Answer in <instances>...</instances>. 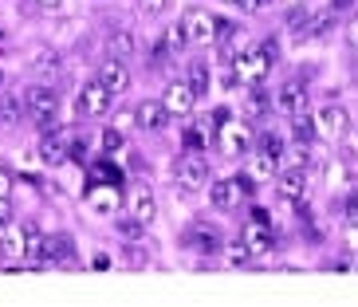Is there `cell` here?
Returning a JSON list of instances; mask_svg holds the SVG:
<instances>
[{
    "mask_svg": "<svg viewBox=\"0 0 358 307\" xmlns=\"http://www.w3.org/2000/svg\"><path fill=\"white\" fill-rule=\"evenodd\" d=\"M272 64H275V48L272 43H252V48H244L241 55H236V83H248V87H256V83H264L268 79V71H272Z\"/></svg>",
    "mask_w": 358,
    "mask_h": 307,
    "instance_id": "obj_1",
    "label": "cell"
},
{
    "mask_svg": "<svg viewBox=\"0 0 358 307\" xmlns=\"http://www.w3.org/2000/svg\"><path fill=\"white\" fill-rule=\"evenodd\" d=\"M24 110H28V115H32L43 130H52L55 110H59V99H55V91H52V87L36 83V87H28V95H24Z\"/></svg>",
    "mask_w": 358,
    "mask_h": 307,
    "instance_id": "obj_2",
    "label": "cell"
},
{
    "mask_svg": "<svg viewBox=\"0 0 358 307\" xmlns=\"http://www.w3.org/2000/svg\"><path fill=\"white\" fill-rule=\"evenodd\" d=\"M110 99H115V95H110V91H106V87L99 83V79H91V83H83V87H79L75 110H79L83 118H106V115H110V106H115Z\"/></svg>",
    "mask_w": 358,
    "mask_h": 307,
    "instance_id": "obj_3",
    "label": "cell"
},
{
    "mask_svg": "<svg viewBox=\"0 0 358 307\" xmlns=\"http://www.w3.org/2000/svg\"><path fill=\"white\" fill-rule=\"evenodd\" d=\"M347 127H350V118L347 110L338 103H327L315 110V134L319 138H331V142H338V138H347Z\"/></svg>",
    "mask_w": 358,
    "mask_h": 307,
    "instance_id": "obj_4",
    "label": "cell"
},
{
    "mask_svg": "<svg viewBox=\"0 0 358 307\" xmlns=\"http://www.w3.org/2000/svg\"><path fill=\"white\" fill-rule=\"evenodd\" d=\"M173 181H178L181 190H205V181H209V162L197 158V154H185V158L173 166Z\"/></svg>",
    "mask_w": 358,
    "mask_h": 307,
    "instance_id": "obj_5",
    "label": "cell"
},
{
    "mask_svg": "<svg viewBox=\"0 0 358 307\" xmlns=\"http://www.w3.org/2000/svg\"><path fill=\"white\" fill-rule=\"evenodd\" d=\"M193 103H197V95H193V87L185 79H173L166 87V95H162V106L169 110V118H185L193 110Z\"/></svg>",
    "mask_w": 358,
    "mask_h": 307,
    "instance_id": "obj_6",
    "label": "cell"
},
{
    "mask_svg": "<svg viewBox=\"0 0 358 307\" xmlns=\"http://www.w3.org/2000/svg\"><path fill=\"white\" fill-rule=\"evenodd\" d=\"M185 36H189V43H217V16H209L205 8H193L185 12Z\"/></svg>",
    "mask_w": 358,
    "mask_h": 307,
    "instance_id": "obj_7",
    "label": "cell"
},
{
    "mask_svg": "<svg viewBox=\"0 0 358 307\" xmlns=\"http://www.w3.org/2000/svg\"><path fill=\"white\" fill-rule=\"evenodd\" d=\"M134 118H138V130H142V134H158V130H166L169 110L162 106V99H142V103L134 106Z\"/></svg>",
    "mask_w": 358,
    "mask_h": 307,
    "instance_id": "obj_8",
    "label": "cell"
},
{
    "mask_svg": "<svg viewBox=\"0 0 358 307\" xmlns=\"http://www.w3.org/2000/svg\"><path fill=\"white\" fill-rule=\"evenodd\" d=\"M244 193H248V181H241V178H224V181H213L209 201H213V209L229 213V209H236V201H241Z\"/></svg>",
    "mask_w": 358,
    "mask_h": 307,
    "instance_id": "obj_9",
    "label": "cell"
},
{
    "mask_svg": "<svg viewBox=\"0 0 358 307\" xmlns=\"http://www.w3.org/2000/svg\"><path fill=\"white\" fill-rule=\"evenodd\" d=\"M217 146H221V154L236 158V154H244V150L252 146V134H248V127H241V122H229V118H224L221 130H217Z\"/></svg>",
    "mask_w": 358,
    "mask_h": 307,
    "instance_id": "obj_10",
    "label": "cell"
},
{
    "mask_svg": "<svg viewBox=\"0 0 358 307\" xmlns=\"http://www.w3.org/2000/svg\"><path fill=\"white\" fill-rule=\"evenodd\" d=\"M99 83H103L110 95H122V91H130V67H127V59L110 55V59L99 67Z\"/></svg>",
    "mask_w": 358,
    "mask_h": 307,
    "instance_id": "obj_11",
    "label": "cell"
},
{
    "mask_svg": "<svg viewBox=\"0 0 358 307\" xmlns=\"http://www.w3.org/2000/svg\"><path fill=\"white\" fill-rule=\"evenodd\" d=\"M64 158H67V130H43L40 166H64Z\"/></svg>",
    "mask_w": 358,
    "mask_h": 307,
    "instance_id": "obj_12",
    "label": "cell"
},
{
    "mask_svg": "<svg viewBox=\"0 0 358 307\" xmlns=\"http://www.w3.org/2000/svg\"><path fill=\"white\" fill-rule=\"evenodd\" d=\"M272 106L280 110V115H299V110H307V91L299 83H284L280 91H275V99H272Z\"/></svg>",
    "mask_w": 358,
    "mask_h": 307,
    "instance_id": "obj_13",
    "label": "cell"
},
{
    "mask_svg": "<svg viewBox=\"0 0 358 307\" xmlns=\"http://www.w3.org/2000/svg\"><path fill=\"white\" fill-rule=\"evenodd\" d=\"M275 181H280V193L287 201H299L307 193V170H295V166H280L275 170Z\"/></svg>",
    "mask_w": 358,
    "mask_h": 307,
    "instance_id": "obj_14",
    "label": "cell"
},
{
    "mask_svg": "<svg viewBox=\"0 0 358 307\" xmlns=\"http://www.w3.org/2000/svg\"><path fill=\"white\" fill-rule=\"evenodd\" d=\"M241 244L248 248V256H268L272 252V233H268V224H244V233H241Z\"/></svg>",
    "mask_w": 358,
    "mask_h": 307,
    "instance_id": "obj_15",
    "label": "cell"
},
{
    "mask_svg": "<svg viewBox=\"0 0 358 307\" xmlns=\"http://www.w3.org/2000/svg\"><path fill=\"white\" fill-rule=\"evenodd\" d=\"M154 213H158V201H154V193H150V185H134L130 190V217L142 224L154 221Z\"/></svg>",
    "mask_w": 358,
    "mask_h": 307,
    "instance_id": "obj_16",
    "label": "cell"
},
{
    "mask_svg": "<svg viewBox=\"0 0 358 307\" xmlns=\"http://www.w3.org/2000/svg\"><path fill=\"white\" fill-rule=\"evenodd\" d=\"M40 260H48V264H59V268H71V264H75L71 241H67V236H48V241H43V256H40Z\"/></svg>",
    "mask_w": 358,
    "mask_h": 307,
    "instance_id": "obj_17",
    "label": "cell"
},
{
    "mask_svg": "<svg viewBox=\"0 0 358 307\" xmlns=\"http://www.w3.org/2000/svg\"><path fill=\"white\" fill-rule=\"evenodd\" d=\"M87 205H91L99 217H110V213H118V190H115V185H91Z\"/></svg>",
    "mask_w": 358,
    "mask_h": 307,
    "instance_id": "obj_18",
    "label": "cell"
},
{
    "mask_svg": "<svg viewBox=\"0 0 358 307\" xmlns=\"http://www.w3.org/2000/svg\"><path fill=\"white\" fill-rule=\"evenodd\" d=\"M106 52H110V55H118V59H130V55L138 52L134 32H127V28H115V32L106 36Z\"/></svg>",
    "mask_w": 358,
    "mask_h": 307,
    "instance_id": "obj_19",
    "label": "cell"
},
{
    "mask_svg": "<svg viewBox=\"0 0 358 307\" xmlns=\"http://www.w3.org/2000/svg\"><path fill=\"white\" fill-rule=\"evenodd\" d=\"M275 170H280V150L256 146V154H252V173H256V178H275Z\"/></svg>",
    "mask_w": 358,
    "mask_h": 307,
    "instance_id": "obj_20",
    "label": "cell"
},
{
    "mask_svg": "<svg viewBox=\"0 0 358 307\" xmlns=\"http://www.w3.org/2000/svg\"><path fill=\"white\" fill-rule=\"evenodd\" d=\"M0 256L4 260H24V229H8L0 233Z\"/></svg>",
    "mask_w": 358,
    "mask_h": 307,
    "instance_id": "obj_21",
    "label": "cell"
},
{
    "mask_svg": "<svg viewBox=\"0 0 358 307\" xmlns=\"http://www.w3.org/2000/svg\"><path fill=\"white\" fill-rule=\"evenodd\" d=\"M331 32H335V16H331V12H323V16H311V20H307L303 40L323 43V40H331Z\"/></svg>",
    "mask_w": 358,
    "mask_h": 307,
    "instance_id": "obj_22",
    "label": "cell"
},
{
    "mask_svg": "<svg viewBox=\"0 0 358 307\" xmlns=\"http://www.w3.org/2000/svg\"><path fill=\"white\" fill-rule=\"evenodd\" d=\"M189 244L197 248V252H205V256L221 248V241H217V233H213V224H197V229L189 233Z\"/></svg>",
    "mask_w": 358,
    "mask_h": 307,
    "instance_id": "obj_23",
    "label": "cell"
},
{
    "mask_svg": "<svg viewBox=\"0 0 358 307\" xmlns=\"http://www.w3.org/2000/svg\"><path fill=\"white\" fill-rule=\"evenodd\" d=\"M43 256V233L40 224H24V260H40Z\"/></svg>",
    "mask_w": 358,
    "mask_h": 307,
    "instance_id": "obj_24",
    "label": "cell"
},
{
    "mask_svg": "<svg viewBox=\"0 0 358 307\" xmlns=\"http://www.w3.org/2000/svg\"><path fill=\"white\" fill-rule=\"evenodd\" d=\"M292 134H295V142H311L315 138V118L307 115V110L292 115Z\"/></svg>",
    "mask_w": 358,
    "mask_h": 307,
    "instance_id": "obj_25",
    "label": "cell"
},
{
    "mask_svg": "<svg viewBox=\"0 0 358 307\" xmlns=\"http://www.w3.org/2000/svg\"><path fill=\"white\" fill-rule=\"evenodd\" d=\"M284 166H295V170H311V150L307 142H295L292 150L284 154Z\"/></svg>",
    "mask_w": 358,
    "mask_h": 307,
    "instance_id": "obj_26",
    "label": "cell"
},
{
    "mask_svg": "<svg viewBox=\"0 0 358 307\" xmlns=\"http://www.w3.org/2000/svg\"><path fill=\"white\" fill-rule=\"evenodd\" d=\"M185 83L193 87V95H205V91H209V67L205 64H189V79H185Z\"/></svg>",
    "mask_w": 358,
    "mask_h": 307,
    "instance_id": "obj_27",
    "label": "cell"
},
{
    "mask_svg": "<svg viewBox=\"0 0 358 307\" xmlns=\"http://www.w3.org/2000/svg\"><path fill=\"white\" fill-rule=\"evenodd\" d=\"M307 20H311V12H307L303 4H295V12H292V16H287V32H292V36H299V40H303V32H307Z\"/></svg>",
    "mask_w": 358,
    "mask_h": 307,
    "instance_id": "obj_28",
    "label": "cell"
},
{
    "mask_svg": "<svg viewBox=\"0 0 358 307\" xmlns=\"http://www.w3.org/2000/svg\"><path fill=\"white\" fill-rule=\"evenodd\" d=\"M142 229H146V224L134 221V217H122V221L115 224V233L122 236V241H138V236H142Z\"/></svg>",
    "mask_w": 358,
    "mask_h": 307,
    "instance_id": "obj_29",
    "label": "cell"
},
{
    "mask_svg": "<svg viewBox=\"0 0 358 307\" xmlns=\"http://www.w3.org/2000/svg\"><path fill=\"white\" fill-rule=\"evenodd\" d=\"M99 142H103L106 154H118V150H122V142H127V134H122V130H115V127H106Z\"/></svg>",
    "mask_w": 358,
    "mask_h": 307,
    "instance_id": "obj_30",
    "label": "cell"
},
{
    "mask_svg": "<svg viewBox=\"0 0 358 307\" xmlns=\"http://www.w3.org/2000/svg\"><path fill=\"white\" fill-rule=\"evenodd\" d=\"M162 40L169 43V52H181V48L189 43V36H185V24H173V28H169V32L162 36Z\"/></svg>",
    "mask_w": 358,
    "mask_h": 307,
    "instance_id": "obj_31",
    "label": "cell"
},
{
    "mask_svg": "<svg viewBox=\"0 0 358 307\" xmlns=\"http://www.w3.org/2000/svg\"><path fill=\"white\" fill-rule=\"evenodd\" d=\"M110 127H115V130H122V134H127L130 127H138L134 110H115V106H110Z\"/></svg>",
    "mask_w": 358,
    "mask_h": 307,
    "instance_id": "obj_32",
    "label": "cell"
},
{
    "mask_svg": "<svg viewBox=\"0 0 358 307\" xmlns=\"http://www.w3.org/2000/svg\"><path fill=\"white\" fill-rule=\"evenodd\" d=\"M36 71H40L43 79H55V75H59V59H55L52 52H48V55H36Z\"/></svg>",
    "mask_w": 358,
    "mask_h": 307,
    "instance_id": "obj_33",
    "label": "cell"
},
{
    "mask_svg": "<svg viewBox=\"0 0 358 307\" xmlns=\"http://www.w3.org/2000/svg\"><path fill=\"white\" fill-rule=\"evenodd\" d=\"M20 115H24V103H16V99H0V122H16Z\"/></svg>",
    "mask_w": 358,
    "mask_h": 307,
    "instance_id": "obj_34",
    "label": "cell"
},
{
    "mask_svg": "<svg viewBox=\"0 0 358 307\" xmlns=\"http://www.w3.org/2000/svg\"><path fill=\"white\" fill-rule=\"evenodd\" d=\"M272 106V99L264 95V91H252V99H248V115H264Z\"/></svg>",
    "mask_w": 358,
    "mask_h": 307,
    "instance_id": "obj_35",
    "label": "cell"
},
{
    "mask_svg": "<svg viewBox=\"0 0 358 307\" xmlns=\"http://www.w3.org/2000/svg\"><path fill=\"white\" fill-rule=\"evenodd\" d=\"M99 181H106V185H118V181H122V173H118L110 162H99Z\"/></svg>",
    "mask_w": 358,
    "mask_h": 307,
    "instance_id": "obj_36",
    "label": "cell"
},
{
    "mask_svg": "<svg viewBox=\"0 0 358 307\" xmlns=\"http://www.w3.org/2000/svg\"><path fill=\"white\" fill-rule=\"evenodd\" d=\"M138 8L146 12V16H158V12L169 8V0H138Z\"/></svg>",
    "mask_w": 358,
    "mask_h": 307,
    "instance_id": "obj_37",
    "label": "cell"
},
{
    "mask_svg": "<svg viewBox=\"0 0 358 307\" xmlns=\"http://www.w3.org/2000/svg\"><path fill=\"white\" fill-rule=\"evenodd\" d=\"M229 260H232V264H248V248H244L241 241L229 244Z\"/></svg>",
    "mask_w": 358,
    "mask_h": 307,
    "instance_id": "obj_38",
    "label": "cell"
},
{
    "mask_svg": "<svg viewBox=\"0 0 358 307\" xmlns=\"http://www.w3.org/2000/svg\"><path fill=\"white\" fill-rule=\"evenodd\" d=\"M185 146H189V150H197V146H205V134H201V130H197V127H189V130H185Z\"/></svg>",
    "mask_w": 358,
    "mask_h": 307,
    "instance_id": "obj_39",
    "label": "cell"
},
{
    "mask_svg": "<svg viewBox=\"0 0 358 307\" xmlns=\"http://www.w3.org/2000/svg\"><path fill=\"white\" fill-rule=\"evenodd\" d=\"M343 209H347V221L355 224L358 221V193H347V205H343Z\"/></svg>",
    "mask_w": 358,
    "mask_h": 307,
    "instance_id": "obj_40",
    "label": "cell"
},
{
    "mask_svg": "<svg viewBox=\"0 0 358 307\" xmlns=\"http://www.w3.org/2000/svg\"><path fill=\"white\" fill-rule=\"evenodd\" d=\"M343 241H347V248H350V252H358V221L350 224L347 233H343Z\"/></svg>",
    "mask_w": 358,
    "mask_h": 307,
    "instance_id": "obj_41",
    "label": "cell"
},
{
    "mask_svg": "<svg viewBox=\"0 0 358 307\" xmlns=\"http://www.w3.org/2000/svg\"><path fill=\"white\" fill-rule=\"evenodd\" d=\"M4 224H12V201L8 197H0V229H4Z\"/></svg>",
    "mask_w": 358,
    "mask_h": 307,
    "instance_id": "obj_42",
    "label": "cell"
},
{
    "mask_svg": "<svg viewBox=\"0 0 358 307\" xmlns=\"http://www.w3.org/2000/svg\"><path fill=\"white\" fill-rule=\"evenodd\" d=\"M91 268H95V272H106V268H110V256H106V252L91 256Z\"/></svg>",
    "mask_w": 358,
    "mask_h": 307,
    "instance_id": "obj_43",
    "label": "cell"
},
{
    "mask_svg": "<svg viewBox=\"0 0 358 307\" xmlns=\"http://www.w3.org/2000/svg\"><path fill=\"white\" fill-rule=\"evenodd\" d=\"M8 193H12V178H8V170L0 166V197H8Z\"/></svg>",
    "mask_w": 358,
    "mask_h": 307,
    "instance_id": "obj_44",
    "label": "cell"
},
{
    "mask_svg": "<svg viewBox=\"0 0 358 307\" xmlns=\"http://www.w3.org/2000/svg\"><path fill=\"white\" fill-rule=\"evenodd\" d=\"M252 221L256 224H272V217H268V209H252Z\"/></svg>",
    "mask_w": 358,
    "mask_h": 307,
    "instance_id": "obj_45",
    "label": "cell"
},
{
    "mask_svg": "<svg viewBox=\"0 0 358 307\" xmlns=\"http://www.w3.org/2000/svg\"><path fill=\"white\" fill-rule=\"evenodd\" d=\"M236 8H244V12H256V8H260V0H236Z\"/></svg>",
    "mask_w": 358,
    "mask_h": 307,
    "instance_id": "obj_46",
    "label": "cell"
},
{
    "mask_svg": "<svg viewBox=\"0 0 358 307\" xmlns=\"http://www.w3.org/2000/svg\"><path fill=\"white\" fill-rule=\"evenodd\" d=\"M36 4H40V8H48V12H55L59 4H64V0H36Z\"/></svg>",
    "mask_w": 358,
    "mask_h": 307,
    "instance_id": "obj_47",
    "label": "cell"
},
{
    "mask_svg": "<svg viewBox=\"0 0 358 307\" xmlns=\"http://www.w3.org/2000/svg\"><path fill=\"white\" fill-rule=\"evenodd\" d=\"M347 36H350V48H355V52H358V20L350 24V32H347Z\"/></svg>",
    "mask_w": 358,
    "mask_h": 307,
    "instance_id": "obj_48",
    "label": "cell"
},
{
    "mask_svg": "<svg viewBox=\"0 0 358 307\" xmlns=\"http://www.w3.org/2000/svg\"><path fill=\"white\" fill-rule=\"evenodd\" d=\"M350 4H355V0H331V8H335V12H343V8H350Z\"/></svg>",
    "mask_w": 358,
    "mask_h": 307,
    "instance_id": "obj_49",
    "label": "cell"
},
{
    "mask_svg": "<svg viewBox=\"0 0 358 307\" xmlns=\"http://www.w3.org/2000/svg\"><path fill=\"white\" fill-rule=\"evenodd\" d=\"M221 4H232V8H236V0H221Z\"/></svg>",
    "mask_w": 358,
    "mask_h": 307,
    "instance_id": "obj_50",
    "label": "cell"
},
{
    "mask_svg": "<svg viewBox=\"0 0 358 307\" xmlns=\"http://www.w3.org/2000/svg\"><path fill=\"white\" fill-rule=\"evenodd\" d=\"M287 4H303V0H287Z\"/></svg>",
    "mask_w": 358,
    "mask_h": 307,
    "instance_id": "obj_51",
    "label": "cell"
}]
</instances>
